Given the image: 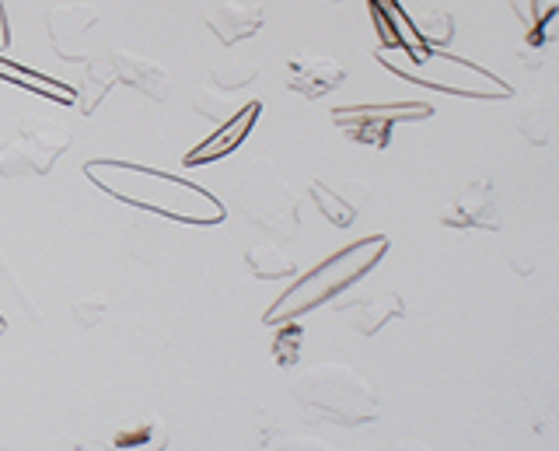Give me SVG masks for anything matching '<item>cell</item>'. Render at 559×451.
Here are the masks:
<instances>
[{"mask_svg":"<svg viewBox=\"0 0 559 451\" xmlns=\"http://www.w3.org/2000/svg\"><path fill=\"white\" fill-rule=\"evenodd\" d=\"M84 176L112 200L140 206V211H151L157 217H168L179 224H200V228L224 221V203L210 193V189L189 182L182 176H168V171H157L147 165L102 162V158L87 162Z\"/></svg>","mask_w":559,"mask_h":451,"instance_id":"1","label":"cell"},{"mask_svg":"<svg viewBox=\"0 0 559 451\" xmlns=\"http://www.w3.org/2000/svg\"><path fill=\"white\" fill-rule=\"evenodd\" d=\"M384 252H389V238H384V235L349 241L346 249L322 259L319 266L308 270L301 281H294L284 294H280V298L273 301V308L262 316V322H266V325L294 322V319L308 316V311L322 308L325 301H332L346 287H354L357 281H364V276L384 259Z\"/></svg>","mask_w":559,"mask_h":451,"instance_id":"2","label":"cell"},{"mask_svg":"<svg viewBox=\"0 0 559 451\" xmlns=\"http://www.w3.org/2000/svg\"><path fill=\"white\" fill-rule=\"evenodd\" d=\"M378 63L389 67V71L409 84H424V88L444 92V95H459V98H486V102H500L511 98V84L497 78L486 67L472 63L465 57H454L448 49H378Z\"/></svg>","mask_w":559,"mask_h":451,"instance_id":"3","label":"cell"},{"mask_svg":"<svg viewBox=\"0 0 559 451\" xmlns=\"http://www.w3.org/2000/svg\"><path fill=\"white\" fill-rule=\"evenodd\" d=\"M290 392L301 406L346 427L381 420V399L371 385V378H364L360 371L340 360L311 364V368H305L294 378Z\"/></svg>","mask_w":559,"mask_h":451,"instance_id":"4","label":"cell"},{"mask_svg":"<svg viewBox=\"0 0 559 451\" xmlns=\"http://www.w3.org/2000/svg\"><path fill=\"white\" fill-rule=\"evenodd\" d=\"M235 203L245 221L259 224L280 238L301 235V200H297L290 179L270 158L245 162L235 179Z\"/></svg>","mask_w":559,"mask_h":451,"instance_id":"5","label":"cell"},{"mask_svg":"<svg viewBox=\"0 0 559 451\" xmlns=\"http://www.w3.org/2000/svg\"><path fill=\"white\" fill-rule=\"evenodd\" d=\"M430 116L433 106H427V102H367V106L332 109V127L343 130L354 144L381 151L392 144V130L399 123H419V119Z\"/></svg>","mask_w":559,"mask_h":451,"instance_id":"6","label":"cell"},{"mask_svg":"<svg viewBox=\"0 0 559 451\" xmlns=\"http://www.w3.org/2000/svg\"><path fill=\"white\" fill-rule=\"evenodd\" d=\"M102 19V8L92 0H67L46 11V39L52 54L67 63H84L87 57V32Z\"/></svg>","mask_w":559,"mask_h":451,"instance_id":"7","label":"cell"},{"mask_svg":"<svg viewBox=\"0 0 559 451\" xmlns=\"http://www.w3.org/2000/svg\"><path fill=\"white\" fill-rule=\"evenodd\" d=\"M343 81H346V67L336 57L314 54V49H297L287 60V88L308 102L343 88Z\"/></svg>","mask_w":559,"mask_h":451,"instance_id":"8","label":"cell"},{"mask_svg":"<svg viewBox=\"0 0 559 451\" xmlns=\"http://www.w3.org/2000/svg\"><path fill=\"white\" fill-rule=\"evenodd\" d=\"M17 137H22V144L28 151L35 176H49L52 162L74 144V130H70L63 119H46V116H22Z\"/></svg>","mask_w":559,"mask_h":451,"instance_id":"9","label":"cell"},{"mask_svg":"<svg viewBox=\"0 0 559 451\" xmlns=\"http://www.w3.org/2000/svg\"><path fill=\"white\" fill-rule=\"evenodd\" d=\"M259 112H262L259 98L245 102L241 109H235L231 119H224V123L214 133H210L206 141H200L197 147L186 154V168H192V165H214V162H224L227 154H235L245 144V137L252 133V127L259 123Z\"/></svg>","mask_w":559,"mask_h":451,"instance_id":"10","label":"cell"},{"mask_svg":"<svg viewBox=\"0 0 559 451\" xmlns=\"http://www.w3.org/2000/svg\"><path fill=\"white\" fill-rule=\"evenodd\" d=\"M105 57H109L119 84H127V88L147 95L151 102H165L171 95V78H168V71L157 60L140 57V54H133V49H127V46H112Z\"/></svg>","mask_w":559,"mask_h":451,"instance_id":"11","label":"cell"},{"mask_svg":"<svg viewBox=\"0 0 559 451\" xmlns=\"http://www.w3.org/2000/svg\"><path fill=\"white\" fill-rule=\"evenodd\" d=\"M441 221L448 228H486V232H497V186L489 176L472 179L448 211L441 214Z\"/></svg>","mask_w":559,"mask_h":451,"instance_id":"12","label":"cell"},{"mask_svg":"<svg viewBox=\"0 0 559 451\" xmlns=\"http://www.w3.org/2000/svg\"><path fill=\"white\" fill-rule=\"evenodd\" d=\"M266 22V4L262 0H217L206 11V28L214 32V39L224 46H238L252 39Z\"/></svg>","mask_w":559,"mask_h":451,"instance_id":"13","label":"cell"},{"mask_svg":"<svg viewBox=\"0 0 559 451\" xmlns=\"http://www.w3.org/2000/svg\"><path fill=\"white\" fill-rule=\"evenodd\" d=\"M336 319L354 329L357 336H378L392 319H406V301L399 294H374V298H360L336 308Z\"/></svg>","mask_w":559,"mask_h":451,"instance_id":"14","label":"cell"},{"mask_svg":"<svg viewBox=\"0 0 559 451\" xmlns=\"http://www.w3.org/2000/svg\"><path fill=\"white\" fill-rule=\"evenodd\" d=\"M367 11H371V22L378 28L384 49H413V54L416 49H427L419 43L413 19L402 11L399 0H367Z\"/></svg>","mask_w":559,"mask_h":451,"instance_id":"15","label":"cell"},{"mask_svg":"<svg viewBox=\"0 0 559 451\" xmlns=\"http://www.w3.org/2000/svg\"><path fill=\"white\" fill-rule=\"evenodd\" d=\"M0 81L14 84V88H22V92L39 95V98L60 102V106H74V102H78L74 84H63L57 78H49L43 71H32V67H22V63H14L8 57H0Z\"/></svg>","mask_w":559,"mask_h":451,"instance_id":"16","label":"cell"},{"mask_svg":"<svg viewBox=\"0 0 559 451\" xmlns=\"http://www.w3.org/2000/svg\"><path fill=\"white\" fill-rule=\"evenodd\" d=\"M116 71H112V63H109V57H87L84 60V81L78 84V102L74 106L84 112V116H92V112H98V106L105 98H109V92L116 88Z\"/></svg>","mask_w":559,"mask_h":451,"instance_id":"17","label":"cell"},{"mask_svg":"<svg viewBox=\"0 0 559 451\" xmlns=\"http://www.w3.org/2000/svg\"><path fill=\"white\" fill-rule=\"evenodd\" d=\"M168 448V434L157 416H133V420H122L119 430L112 434V451H165Z\"/></svg>","mask_w":559,"mask_h":451,"instance_id":"18","label":"cell"},{"mask_svg":"<svg viewBox=\"0 0 559 451\" xmlns=\"http://www.w3.org/2000/svg\"><path fill=\"white\" fill-rule=\"evenodd\" d=\"M308 193H311V203L319 206V214L329 224H336V228H349L360 214V203L354 197H346L343 186H329L325 179H311Z\"/></svg>","mask_w":559,"mask_h":451,"instance_id":"19","label":"cell"},{"mask_svg":"<svg viewBox=\"0 0 559 451\" xmlns=\"http://www.w3.org/2000/svg\"><path fill=\"white\" fill-rule=\"evenodd\" d=\"M511 8L518 14V22L528 28V43L542 49L546 43L556 39L552 22H556V0H511Z\"/></svg>","mask_w":559,"mask_h":451,"instance_id":"20","label":"cell"},{"mask_svg":"<svg viewBox=\"0 0 559 451\" xmlns=\"http://www.w3.org/2000/svg\"><path fill=\"white\" fill-rule=\"evenodd\" d=\"M262 71L259 57H245V54H224L214 67H210V78H214V88L221 92H238L245 84H252Z\"/></svg>","mask_w":559,"mask_h":451,"instance_id":"21","label":"cell"},{"mask_svg":"<svg viewBox=\"0 0 559 451\" xmlns=\"http://www.w3.org/2000/svg\"><path fill=\"white\" fill-rule=\"evenodd\" d=\"M245 266H249L259 281H284V276L297 273L294 259L280 252V246H273V241H259V246L245 252Z\"/></svg>","mask_w":559,"mask_h":451,"instance_id":"22","label":"cell"},{"mask_svg":"<svg viewBox=\"0 0 559 451\" xmlns=\"http://www.w3.org/2000/svg\"><path fill=\"white\" fill-rule=\"evenodd\" d=\"M413 28L424 46L430 49H444L454 36V22L448 11H424L419 19H413Z\"/></svg>","mask_w":559,"mask_h":451,"instance_id":"23","label":"cell"},{"mask_svg":"<svg viewBox=\"0 0 559 451\" xmlns=\"http://www.w3.org/2000/svg\"><path fill=\"white\" fill-rule=\"evenodd\" d=\"M549 106H546V98H532L528 106L521 109V116H518V130H521V137L528 144H549V112H546Z\"/></svg>","mask_w":559,"mask_h":451,"instance_id":"24","label":"cell"},{"mask_svg":"<svg viewBox=\"0 0 559 451\" xmlns=\"http://www.w3.org/2000/svg\"><path fill=\"white\" fill-rule=\"evenodd\" d=\"M17 176H35L22 137H14V141H8L4 147H0V179H17Z\"/></svg>","mask_w":559,"mask_h":451,"instance_id":"25","label":"cell"},{"mask_svg":"<svg viewBox=\"0 0 559 451\" xmlns=\"http://www.w3.org/2000/svg\"><path fill=\"white\" fill-rule=\"evenodd\" d=\"M192 106H197V112H203L206 119H214V123H224V119H231V116H235L231 102H227V92H221V88H206V92H200Z\"/></svg>","mask_w":559,"mask_h":451,"instance_id":"26","label":"cell"},{"mask_svg":"<svg viewBox=\"0 0 559 451\" xmlns=\"http://www.w3.org/2000/svg\"><path fill=\"white\" fill-rule=\"evenodd\" d=\"M301 343H305V333L297 325L280 329L276 340H273V357H276L280 368H290V364H297V351H301Z\"/></svg>","mask_w":559,"mask_h":451,"instance_id":"27","label":"cell"},{"mask_svg":"<svg viewBox=\"0 0 559 451\" xmlns=\"http://www.w3.org/2000/svg\"><path fill=\"white\" fill-rule=\"evenodd\" d=\"M280 451H346V448H332L329 441L319 438H287L280 444Z\"/></svg>","mask_w":559,"mask_h":451,"instance_id":"28","label":"cell"},{"mask_svg":"<svg viewBox=\"0 0 559 451\" xmlns=\"http://www.w3.org/2000/svg\"><path fill=\"white\" fill-rule=\"evenodd\" d=\"M102 316H105V308H102V298H95V301H81V305L74 308V319H78V322H84V325L98 322Z\"/></svg>","mask_w":559,"mask_h":451,"instance_id":"29","label":"cell"},{"mask_svg":"<svg viewBox=\"0 0 559 451\" xmlns=\"http://www.w3.org/2000/svg\"><path fill=\"white\" fill-rule=\"evenodd\" d=\"M11 43V28H8V11H4V0H0V54L8 49Z\"/></svg>","mask_w":559,"mask_h":451,"instance_id":"30","label":"cell"},{"mask_svg":"<svg viewBox=\"0 0 559 451\" xmlns=\"http://www.w3.org/2000/svg\"><path fill=\"white\" fill-rule=\"evenodd\" d=\"M392 451H433V448L424 444V441H395Z\"/></svg>","mask_w":559,"mask_h":451,"instance_id":"31","label":"cell"},{"mask_svg":"<svg viewBox=\"0 0 559 451\" xmlns=\"http://www.w3.org/2000/svg\"><path fill=\"white\" fill-rule=\"evenodd\" d=\"M4 329H8V322H4V316H0V336H4Z\"/></svg>","mask_w":559,"mask_h":451,"instance_id":"32","label":"cell"},{"mask_svg":"<svg viewBox=\"0 0 559 451\" xmlns=\"http://www.w3.org/2000/svg\"><path fill=\"white\" fill-rule=\"evenodd\" d=\"M329 4H343V0H329Z\"/></svg>","mask_w":559,"mask_h":451,"instance_id":"33","label":"cell"}]
</instances>
